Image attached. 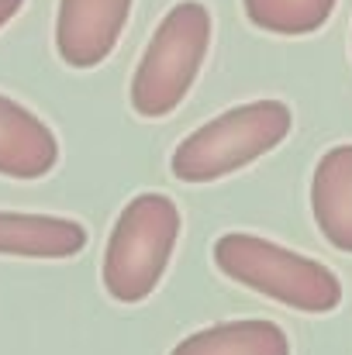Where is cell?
I'll return each mask as SVG.
<instances>
[{
	"instance_id": "cell-8",
	"label": "cell",
	"mask_w": 352,
	"mask_h": 355,
	"mask_svg": "<svg viewBox=\"0 0 352 355\" xmlns=\"http://www.w3.org/2000/svg\"><path fill=\"white\" fill-rule=\"evenodd\" d=\"M87 248V228L73 218L0 211V255L73 259Z\"/></svg>"
},
{
	"instance_id": "cell-1",
	"label": "cell",
	"mask_w": 352,
	"mask_h": 355,
	"mask_svg": "<svg viewBox=\"0 0 352 355\" xmlns=\"http://www.w3.org/2000/svg\"><path fill=\"white\" fill-rule=\"evenodd\" d=\"M208 49H211V10L201 0L173 3L166 17L156 24L135 66L128 90L135 114L149 121L169 118L194 90Z\"/></svg>"
},
{
	"instance_id": "cell-5",
	"label": "cell",
	"mask_w": 352,
	"mask_h": 355,
	"mask_svg": "<svg viewBox=\"0 0 352 355\" xmlns=\"http://www.w3.org/2000/svg\"><path fill=\"white\" fill-rule=\"evenodd\" d=\"M135 0H59L56 52L73 69L101 66L121 42Z\"/></svg>"
},
{
	"instance_id": "cell-4",
	"label": "cell",
	"mask_w": 352,
	"mask_h": 355,
	"mask_svg": "<svg viewBox=\"0 0 352 355\" xmlns=\"http://www.w3.org/2000/svg\"><path fill=\"white\" fill-rule=\"evenodd\" d=\"M180 238V207L166 193L131 197L104 245V290L117 304H142L162 283Z\"/></svg>"
},
{
	"instance_id": "cell-2",
	"label": "cell",
	"mask_w": 352,
	"mask_h": 355,
	"mask_svg": "<svg viewBox=\"0 0 352 355\" xmlns=\"http://www.w3.org/2000/svg\"><path fill=\"white\" fill-rule=\"evenodd\" d=\"M215 266L228 279L290 311L328 314L342 304V283L325 262L308 259L269 238L245 235V232L221 235L215 241Z\"/></svg>"
},
{
	"instance_id": "cell-6",
	"label": "cell",
	"mask_w": 352,
	"mask_h": 355,
	"mask_svg": "<svg viewBox=\"0 0 352 355\" xmlns=\"http://www.w3.org/2000/svg\"><path fill=\"white\" fill-rule=\"evenodd\" d=\"M59 162L56 131L24 104L0 94V176L42 180Z\"/></svg>"
},
{
	"instance_id": "cell-7",
	"label": "cell",
	"mask_w": 352,
	"mask_h": 355,
	"mask_svg": "<svg viewBox=\"0 0 352 355\" xmlns=\"http://www.w3.org/2000/svg\"><path fill=\"white\" fill-rule=\"evenodd\" d=\"M311 214L325 241L352 255V141L318 159L311 176Z\"/></svg>"
},
{
	"instance_id": "cell-11",
	"label": "cell",
	"mask_w": 352,
	"mask_h": 355,
	"mask_svg": "<svg viewBox=\"0 0 352 355\" xmlns=\"http://www.w3.org/2000/svg\"><path fill=\"white\" fill-rule=\"evenodd\" d=\"M21 7H24V0H0V28H3Z\"/></svg>"
},
{
	"instance_id": "cell-3",
	"label": "cell",
	"mask_w": 352,
	"mask_h": 355,
	"mask_svg": "<svg viewBox=\"0 0 352 355\" xmlns=\"http://www.w3.org/2000/svg\"><path fill=\"white\" fill-rule=\"evenodd\" d=\"M294 128L283 101H249L190 131L169 159L180 183H215L273 152Z\"/></svg>"
},
{
	"instance_id": "cell-9",
	"label": "cell",
	"mask_w": 352,
	"mask_h": 355,
	"mask_svg": "<svg viewBox=\"0 0 352 355\" xmlns=\"http://www.w3.org/2000/svg\"><path fill=\"white\" fill-rule=\"evenodd\" d=\"M169 355H290L280 324L266 318H242L187 335Z\"/></svg>"
},
{
	"instance_id": "cell-10",
	"label": "cell",
	"mask_w": 352,
	"mask_h": 355,
	"mask_svg": "<svg viewBox=\"0 0 352 355\" xmlns=\"http://www.w3.org/2000/svg\"><path fill=\"white\" fill-rule=\"evenodd\" d=\"M339 0H242L245 17L269 35H311L318 31Z\"/></svg>"
}]
</instances>
